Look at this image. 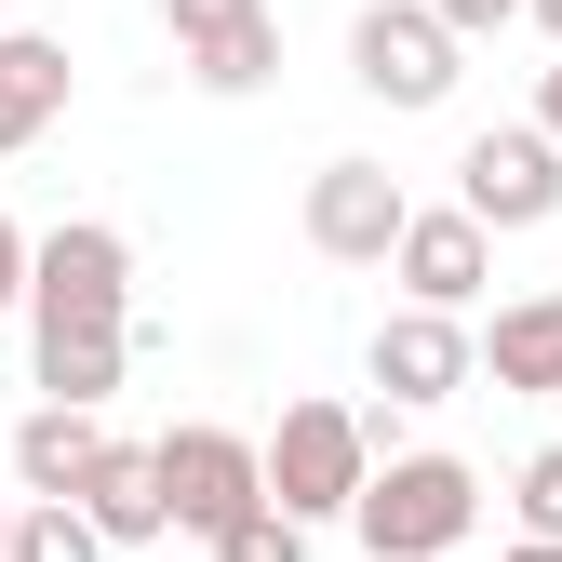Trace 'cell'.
<instances>
[{
  "label": "cell",
  "instance_id": "17",
  "mask_svg": "<svg viewBox=\"0 0 562 562\" xmlns=\"http://www.w3.org/2000/svg\"><path fill=\"white\" fill-rule=\"evenodd\" d=\"M509 509H522V536H562V442H536L509 469Z\"/></svg>",
  "mask_w": 562,
  "mask_h": 562
},
{
  "label": "cell",
  "instance_id": "5",
  "mask_svg": "<svg viewBox=\"0 0 562 562\" xmlns=\"http://www.w3.org/2000/svg\"><path fill=\"white\" fill-rule=\"evenodd\" d=\"M161 27H175V67L201 94H268L281 81V14L268 0H161Z\"/></svg>",
  "mask_w": 562,
  "mask_h": 562
},
{
  "label": "cell",
  "instance_id": "12",
  "mask_svg": "<svg viewBox=\"0 0 562 562\" xmlns=\"http://www.w3.org/2000/svg\"><path fill=\"white\" fill-rule=\"evenodd\" d=\"M94 456H108V415L94 402H27L14 415V496H81Z\"/></svg>",
  "mask_w": 562,
  "mask_h": 562
},
{
  "label": "cell",
  "instance_id": "16",
  "mask_svg": "<svg viewBox=\"0 0 562 562\" xmlns=\"http://www.w3.org/2000/svg\"><path fill=\"white\" fill-rule=\"evenodd\" d=\"M215 562H308V522H295V509H268V496H255L241 522H215Z\"/></svg>",
  "mask_w": 562,
  "mask_h": 562
},
{
  "label": "cell",
  "instance_id": "1",
  "mask_svg": "<svg viewBox=\"0 0 562 562\" xmlns=\"http://www.w3.org/2000/svg\"><path fill=\"white\" fill-rule=\"evenodd\" d=\"M27 362H41V402H94L108 415V389H121V362H134V241L108 228V215H67V228H41L27 241Z\"/></svg>",
  "mask_w": 562,
  "mask_h": 562
},
{
  "label": "cell",
  "instance_id": "11",
  "mask_svg": "<svg viewBox=\"0 0 562 562\" xmlns=\"http://www.w3.org/2000/svg\"><path fill=\"white\" fill-rule=\"evenodd\" d=\"M469 375H496L509 402H562V295H509L469 335Z\"/></svg>",
  "mask_w": 562,
  "mask_h": 562
},
{
  "label": "cell",
  "instance_id": "6",
  "mask_svg": "<svg viewBox=\"0 0 562 562\" xmlns=\"http://www.w3.org/2000/svg\"><path fill=\"white\" fill-rule=\"evenodd\" d=\"M148 469H161V522H188V536H215V522H241L268 496V482H255V442L241 429H201V415L148 442Z\"/></svg>",
  "mask_w": 562,
  "mask_h": 562
},
{
  "label": "cell",
  "instance_id": "8",
  "mask_svg": "<svg viewBox=\"0 0 562 562\" xmlns=\"http://www.w3.org/2000/svg\"><path fill=\"white\" fill-rule=\"evenodd\" d=\"M402 175L389 161H322L308 175V255H335V268H389V241H402Z\"/></svg>",
  "mask_w": 562,
  "mask_h": 562
},
{
  "label": "cell",
  "instance_id": "20",
  "mask_svg": "<svg viewBox=\"0 0 562 562\" xmlns=\"http://www.w3.org/2000/svg\"><path fill=\"white\" fill-rule=\"evenodd\" d=\"M509 562H562V536H522V549H509Z\"/></svg>",
  "mask_w": 562,
  "mask_h": 562
},
{
  "label": "cell",
  "instance_id": "19",
  "mask_svg": "<svg viewBox=\"0 0 562 562\" xmlns=\"http://www.w3.org/2000/svg\"><path fill=\"white\" fill-rule=\"evenodd\" d=\"M14 295H27V228L0 215V308H14Z\"/></svg>",
  "mask_w": 562,
  "mask_h": 562
},
{
  "label": "cell",
  "instance_id": "9",
  "mask_svg": "<svg viewBox=\"0 0 562 562\" xmlns=\"http://www.w3.org/2000/svg\"><path fill=\"white\" fill-rule=\"evenodd\" d=\"M362 362H375V389L402 402V415H429V402H456L469 389V308H389L375 322V348H362Z\"/></svg>",
  "mask_w": 562,
  "mask_h": 562
},
{
  "label": "cell",
  "instance_id": "2",
  "mask_svg": "<svg viewBox=\"0 0 562 562\" xmlns=\"http://www.w3.org/2000/svg\"><path fill=\"white\" fill-rule=\"evenodd\" d=\"M348 522H362V549L375 562H442V549H469L482 536V469L469 456H389V469H362V496H348Z\"/></svg>",
  "mask_w": 562,
  "mask_h": 562
},
{
  "label": "cell",
  "instance_id": "18",
  "mask_svg": "<svg viewBox=\"0 0 562 562\" xmlns=\"http://www.w3.org/2000/svg\"><path fill=\"white\" fill-rule=\"evenodd\" d=\"M429 14H442V27H456V41H496V27H509V14H522V0H429Z\"/></svg>",
  "mask_w": 562,
  "mask_h": 562
},
{
  "label": "cell",
  "instance_id": "21",
  "mask_svg": "<svg viewBox=\"0 0 562 562\" xmlns=\"http://www.w3.org/2000/svg\"><path fill=\"white\" fill-rule=\"evenodd\" d=\"M522 14H536V27H549V41H562V0H522Z\"/></svg>",
  "mask_w": 562,
  "mask_h": 562
},
{
  "label": "cell",
  "instance_id": "10",
  "mask_svg": "<svg viewBox=\"0 0 562 562\" xmlns=\"http://www.w3.org/2000/svg\"><path fill=\"white\" fill-rule=\"evenodd\" d=\"M389 268H402V295H415V308H469L482 281H496V228H482L469 201H442V215H402Z\"/></svg>",
  "mask_w": 562,
  "mask_h": 562
},
{
  "label": "cell",
  "instance_id": "13",
  "mask_svg": "<svg viewBox=\"0 0 562 562\" xmlns=\"http://www.w3.org/2000/svg\"><path fill=\"white\" fill-rule=\"evenodd\" d=\"M54 121H67V41L54 27H0V161L41 148Z\"/></svg>",
  "mask_w": 562,
  "mask_h": 562
},
{
  "label": "cell",
  "instance_id": "15",
  "mask_svg": "<svg viewBox=\"0 0 562 562\" xmlns=\"http://www.w3.org/2000/svg\"><path fill=\"white\" fill-rule=\"evenodd\" d=\"M0 562H108V536L67 496H14V549H0Z\"/></svg>",
  "mask_w": 562,
  "mask_h": 562
},
{
  "label": "cell",
  "instance_id": "4",
  "mask_svg": "<svg viewBox=\"0 0 562 562\" xmlns=\"http://www.w3.org/2000/svg\"><path fill=\"white\" fill-rule=\"evenodd\" d=\"M456 27L429 14V0H362V14H348V81H362L375 108H442L456 94Z\"/></svg>",
  "mask_w": 562,
  "mask_h": 562
},
{
  "label": "cell",
  "instance_id": "14",
  "mask_svg": "<svg viewBox=\"0 0 562 562\" xmlns=\"http://www.w3.org/2000/svg\"><path fill=\"white\" fill-rule=\"evenodd\" d=\"M67 509H81L108 549H148V536H175V522H161V469H148V442H121V429H108V456L81 469V496H67Z\"/></svg>",
  "mask_w": 562,
  "mask_h": 562
},
{
  "label": "cell",
  "instance_id": "3",
  "mask_svg": "<svg viewBox=\"0 0 562 562\" xmlns=\"http://www.w3.org/2000/svg\"><path fill=\"white\" fill-rule=\"evenodd\" d=\"M362 469H375V415H348V402H281V429L255 442L268 509H295V522H348Z\"/></svg>",
  "mask_w": 562,
  "mask_h": 562
},
{
  "label": "cell",
  "instance_id": "22",
  "mask_svg": "<svg viewBox=\"0 0 562 562\" xmlns=\"http://www.w3.org/2000/svg\"><path fill=\"white\" fill-rule=\"evenodd\" d=\"M0 549H14V496H0Z\"/></svg>",
  "mask_w": 562,
  "mask_h": 562
},
{
  "label": "cell",
  "instance_id": "7",
  "mask_svg": "<svg viewBox=\"0 0 562 562\" xmlns=\"http://www.w3.org/2000/svg\"><path fill=\"white\" fill-rule=\"evenodd\" d=\"M456 201L482 228H549L562 215V148L536 121H496V134H469V161H456Z\"/></svg>",
  "mask_w": 562,
  "mask_h": 562
}]
</instances>
